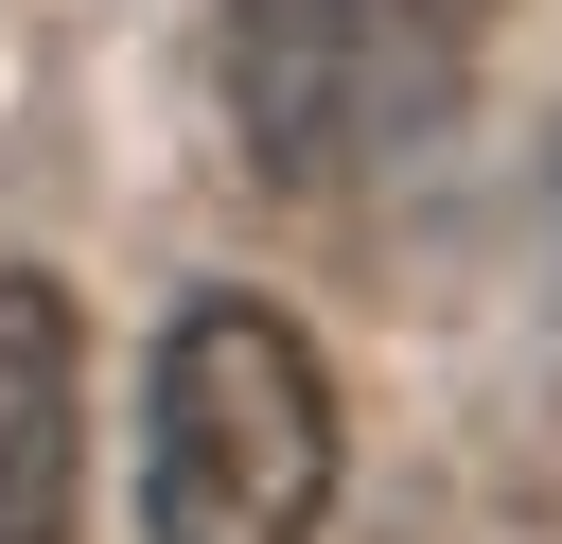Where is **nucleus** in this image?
Masks as SVG:
<instances>
[{"label": "nucleus", "mask_w": 562, "mask_h": 544, "mask_svg": "<svg viewBox=\"0 0 562 544\" xmlns=\"http://www.w3.org/2000/svg\"><path fill=\"white\" fill-rule=\"evenodd\" d=\"M334 509V369L263 281H193L140 369V526L158 544H316Z\"/></svg>", "instance_id": "1"}, {"label": "nucleus", "mask_w": 562, "mask_h": 544, "mask_svg": "<svg viewBox=\"0 0 562 544\" xmlns=\"http://www.w3.org/2000/svg\"><path fill=\"white\" fill-rule=\"evenodd\" d=\"M211 53H228V140L263 158V193H369L457 123L492 0H228Z\"/></svg>", "instance_id": "2"}, {"label": "nucleus", "mask_w": 562, "mask_h": 544, "mask_svg": "<svg viewBox=\"0 0 562 544\" xmlns=\"http://www.w3.org/2000/svg\"><path fill=\"white\" fill-rule=\"evenodd\" d=\"M0 544H88V316L0 263Z\"/></svg>", "instance_id": "3"}]
</instances>
